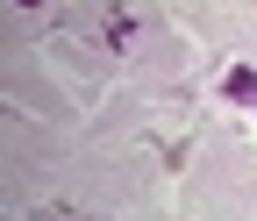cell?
Returning <instances> with one entry per match:
<instances>
[{
	"mask_svg": "<svg viewBox=\"0 0 257 221\" xmlns=\"http://www.w3.org/2000/svg\"><path fill=\"white\" fill-rule=\"evenodd\" d=\"M221 93H229V100H243V107L257 114V72H250V65H229V79H221Z\"/></svg>",
	"mask_w": 257,
	"mask_h": 221,
	"instance_id": "6da1fadb",
	"label": "cell"
},
{
	"mask_svg": "<svg viewBox=\"0 0 257 221\" xmlns=\"http://www.w3.org/2000/svg\"><path fill=\"white\" fill-rule=\"evenodd\" d=\"M22 8H43V0H22Z\"/></svg>",
	"mask_w": 257,
	"mask_h": 221,
	"instance_id": "7a4b0ae2",
	"label": "cell"
}]
</instances>
